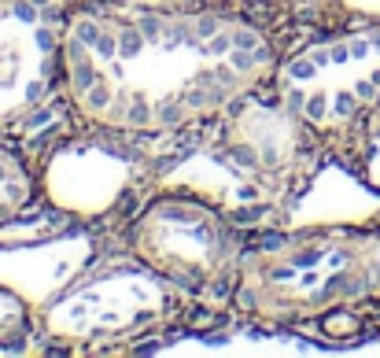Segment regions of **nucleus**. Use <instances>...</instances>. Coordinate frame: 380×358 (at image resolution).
Segmentation results:
<instances>
[{
  "instance_id": "9",
  "label": "nucleus",
  "mask_w": 380,
  "mask_h": 358,
  "mask_svg": "<svg viewBox=\"0 0 380 358\" xmlns=\"http://www.w3.org/2000/svg\"><path fill=\"white\" fill-rule=\"evenodd\" d=\"M23 325V303H19L12 292L0 288V336H12Z\"/></svg>"
},
{
  "instance_id": "8",
  "label": "nucleus",
  "mask_w": 380,
  "mask_h": 358,
  "mask_svg": "<svg viewBox=\"0 0 380 358\" xmlns=\"http://www.w3.org/2000/svg\"><path fill=\"white\" fill-rule=\"evenodd\" d=\"M30 196H34V181H30L26 167L0 144V225L12 222L30 203Z\"/></svg>"
},
{
  "instance_id": "1",
  "label": "nucleus",
  "mask_w": 380,
  "mask_h": 358,
  "mask_svg": "<svg viewBox=\"0 0 380 358\" xmlns=\"http://www.w3.org/2000/svg\"><path fill=\"white\" fill-rule=\"evenodd\" d=\"M70 104L122 133H167L229 111L274 74L263 30L222 12L104 4L59 34Z\"/></svg>"
},
{
  "instance_id": "3",
  "label": "nucleus",
  "mask_w": 380,
  "mask_h": 358,
  "mask_svg": "<svg viewBox=\"0 0 380 358\" xmlns=\"http://www.w3.org/2000/svg\"><path fill=\"white\" fill-rule=\"evenodd\" d=\"M129 247L148 274L192 296L233 292L244 258L233 225L192 196L151 200L129 229Z\"/></svg>"
},
{
  "instance_id": "2",
  "label": "nucleus",
  "mask_w": 380,
  "mask_h": 358,
  "mask_svg": "<svg viewBox=\"0 0 380 358\" xmlns=\"http://www.w3.org/2000/svg\"><path fill=\"white\" fill-rule=\"evenodd\" d=\"M380 299V233L314 229L244 252L233 303L251 318L310 321Z\"/></svg>"
},
{
  "instance_id": "7",
  "label": "nucleus",
  "mask_w": 380,
  "mask_h": 358,
  "mask_svg": "<svg viewBox=\"0 0 380 358\" xmlns=\"http://www.w3.org/2000/svg\"><path fill=\"white\" fill-rule=\"evenodd\" d=\"M56 48V30L34 8L0 12V122L37 104L48 85V59Z\"/></svg>"
},
{
  "instance_id": "11",
  "label": "nucleus",
  "mask_w": 380,
  "mask_h": 358,
  "mask_svg": "<svg viewBox=\"0 0 380 358\" xmlns=\"http://www.w3.org/2000/svg\"><path fill=\"white\" fill-rule=\"evenodd\" d=\"M354 12H365V15H380V0H347Z\"/></svg>"
},
{
  "instance_id": "4",
  "label": "nucleus",
  "mask_w": 380,
  "mask_h": 358,
  "mask_svg": "<svg viewBox=\"0 0 380 358\" xmlns=\"http://www.w3.org/2000/svg\"><path fill=\"white\" fill-rule=\"evenodd\" d=\"M277 100L303 126L336 133L380 104V26L318 41L277 67Z\"/></svg>"
},
{
  "instance_id": "6",
  "label": "nucleus",
  "mask_w": 380,
  "mask_h": 358,
  "mask_svg": "<svg viewBox=\"0 0 380 358\" xmlns=\"http://www.w3.org/2000/svg\"><path fill=\"white\" fill-rule=\"evenodd\" d=\"M299 118L277 107L244 104L218 144V162L244 185H274L299 159Z\"/></svg>"
},
{
  "instance_id": "5",
  "label": "nucleus",
  "mask_w": 380,
  "mask_h": 358,
  "mask_svg": "<svg viewBox=\"0 0 380 358\" xmlns=\"http://www.w3.org/2000/svg\"><path fill=\"white\" fill-rule=\"evenodd\" d=\"M162 307L155 274H115L70 292L48 314V329L67 340H107L137 332Z\"/></svg>"
},
{
  "instance_id": "10",
  "label": "nucleus",
  "mask_w": 380,
  "mask_h": 358,
  "mask_svg": "<svg viewBox=\"0 0 380 358\" xmlns=\"http://www.w3.org/2000/svg\"><path fill=\"white\" fill-rule=\"evenodd\" d=\"M118 4H137V8H184L192 0H118Z\"/></svg>"
}]
</instances>
